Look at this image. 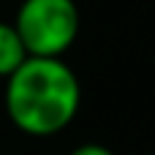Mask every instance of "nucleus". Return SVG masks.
<instances>
[{
  "mask_svg": "<svg viewBox=\"0 0 155 155\" xmlns=\"http://www.w3.org/2000/svg\"><path fill=\"white\" fill-rule=\"evenodd\" d=\"M82 106V87L63 57H27L5 79V112L27 136H54Z\"/></svg>",
  "mask_w": 155,
  "mask_h": 155,
  "instance_id": "f257e3e1",
  "label": "nucleus"
},
{
  "mask_svg": "<svg viewBox=\"0 0 155 155\" xmlns=\"http://www.w3.org/2000/svg\"><path fill=\"white\" fill-rule=\"evenodd\" d=\"M14 27L30 57H63L79 35V8L74 0H22Z\"/></svg>",
  "mask_w": 155,
  "mask_h": 155,
  "instance_id": "f03ea898",
  "label": "nucleus"
},
{
  "mask_svg": "<svg viewBox=\"0 0 155 155\" xmlns=\"http://www.w3.org/2000/svg\"><path fill=\"white\" fill-rule=\"evenodd\" d=\"M27 57L30 54H27L14 22H0V79H8Z\"/></svg>",
  "mask_w": 155,
  "mask_h": 155,
  "instance_id": "7ed1b4c3",
  "label": "nucleus"
},
{
  "mask_svg": "<svg viewBox=\"0 0 155 155\" xmlns=\"http://www.w3.org/2000/svg\"><path fill=\"white\" fill-rule=\"evenodd\" d=\"M71 155H114L109 147L104 144H95V142H87V144H79L76 150H71Z\"/></svg>",
  "mask_w": 155,
  "mask_h": 155,
  "instance_id": "20e7f679",
  "label": "nucleus"
}]
</instances>
